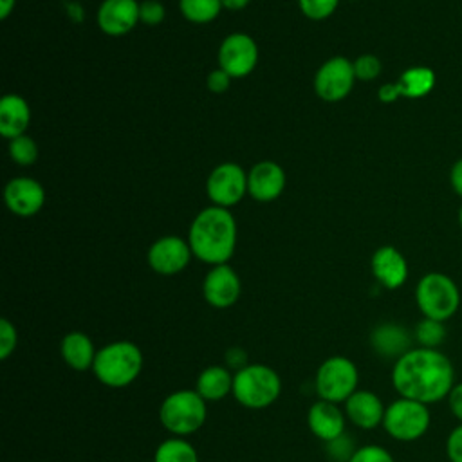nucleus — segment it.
Masks as SVG:
<instances>
[{
    "mask_svg": "<svg viewBox=\"0 0 462 462\" xmlns=\"http://www.w3.org/2000/svg\"><path fill=\"white\" fill-rule=\"evenodd\" d=\"M242 292V283L240 276L236 271L227 265H213L202 282V296L208 305L213 309H229L233 307Z\"/></svg>",
    "mask_w": 462,
    "mask_h": 462,
    "instance_id": "obj_13",
    "label": "nucleus"
},
{
    "mask_svg": "<svg viewBox=\"0 0 462 462\" xmlns=\"http://www.w3.org/2000/svg\"><path fill=\"white\" fill-rule=\"evenodd\" d=\"M153 462H199V453L186 437H170L155 448Z\"/></svg>",
    "mask_w": 462,
    "mask_h": 462,
    "instance_id": "obj_25",
    "label": "nucleus"
},
{
    "mask_svg": "<svg viewBox=\"0 0 462 462\" xmlns=\"http://www.w3.org/2000/svg\"><path fill=\"white\" fill-rule=\"evenodd\" d=\"M18 345V332L14 323H11L7 318L0 319V359L5 361L9 356L16 350Z\"/></svg>",
    "mask_w": 462,
    "mask_h": 462,
    "instance_id": "obj_34",
    "label": "nucleus"
},
{
    "mask_svg": "<svg viewBox=\"0 0 462 462\" xmlns=\"http://www.w3.org/2000/svg\"><path fill=\"white\" fill-rule=\"evenodd\" d=\"M60 354L69 368L76 372H85V370H92L97 350L92 339L85 332L72 330L61 337Z\"/></svg>",
    "mask_w": 462,
    "mask_h": 462,
    "instance_id": "obj_21",
    "label": "nucleus"
},
{
    "mask_svg": "<svg viewBox=\"0 0 462 462\" xmlns=\"http://www.w3.org/2000/svg\"><path fill=\"white\" fill-rule=\"evenodd\" d=\"M343 404L345 415L354 426L361 430H375L377 426H383L386 406L375 392L357 388Z\"/></svg>",
    "mask_w": 462,
    "mask_h": 462,
    "instance_id": "obj_18",
    "label": "nucleus"
},
{
    "mask_svg": "<svg viewBox=\"0 0 462 462\" xmlns=\"http://www.w3.org/2000/svg\"><path fill=\"white\" fill-rule=\"evenodd\" d=\"M392 386L399 397L435 404L448 397L457 383L455 366L440 348L413 346L393 361Z\"/></svg>",
    "mask_w": 462,
    "mask_h": 462,
    "instance_id": "obj_1",
    "label": "nucleus"
},
{
    "mask_svg": "<svg viewBox=\"0 0 462 462\" xmlns=\"http://www.w3.org/2000/svg\"><path fill=\"white\" fill-rule=\"evenodd\" d=\"M449 184H451L453 191L458 197H462V157L458 161H455L449 170Z\"/></svg>",
    "mask_w": 462,
    "mask_h": 462,
    "instance_id": "obj_40",
    "label": "nucleus"
},
{
    "mask_svg": "<svg viewBox=\"0 0 462 462\" xmlns=\"http://www.w3.org/2000/svg\"><path fill=\"white\" fill-rule=\"evenodd\" d=\"M370 269L377 283L388 291H395L408 280V262L393 245L375 249L370 258Z\"/></svg>",
    "mask_w": 462,
    "mask_h": 462,
    "instance_id": "obj_17",
    "label": "nucleus"
},
{
    "mask_svg": "<svg viewBox=\"0 0 462 462\" xmlns=\"http://www.w3.org/2000/svg\"><path fill=\"white\" fill-rule=\"evenodd\" d=\"M31 123L29 103L18 94H5L0 99V134L5 139L23 135Z\"/></svg>",
    "mask_w": 462,
    "mask_h": 462,
    "instance_id": "obj_22",
    "label": "nucleus"
},
{
    "mask_svg": "<svg viewBox=\"0 0 462 462\" xmlns=\"http://www.w3.org/2000/svg\"><path fill=\"white\" fill-rule=\"evenodd\" d=\"M166 18V9L164 4L159 0H143L139 2V22L148 25V27H155L159 23H162Z\"/></svg>",
    "mask_w": 462,
    "mask_h": 462,
    "instance_id": "obj_33",
    "label": "nucleus"
},
{
    "mask_svg": "<svg viewBox=\"0 0 462 462\" xmlns=\"http://www.w3.org/2000/svg\"><path fill=\"white\" fill-rule=\"evenodd\" d=\"M446 457L449 462H462V422H458L446 437Z\"/></svg>",
    "mask_w": 462,
    "mask_h": 462,
    "instance_id": "obj_35",
    "label": "nucleus"
},
{
    "mask_svg": "<svg viewBox=\"0 0 462 462\" xmlns=\"http://www.w3.org/2000/svg\"><path fill=\"white\" fill-rule=\"evenodd\" d=\"M307 424L316 439L330 442L345 433L346 415L336 402L318 399L307 411Z\"/></svg>",
    "mask_w": 462,
    "mask_h": 462,
    "instance_id": "obj_20",
    "label": "nucleus"
},
{
    "mask_svg": "<svg viewBox=\"0 0 462 462\" xmlns=\"http://www.w3.org/2000/svg\"><path fill=\"white\" fill-rule=\"evenodd\" d=\"M208 417V404L195 390H177L164 397L159 406V420L173 437L197 433Z\"/></svg>",
    "mask_w": 462,
    "mask_h": 462,
    "instance_id": "obj_5",
    "label": "nucleus"
},
{
    "mask_svg": "<svg viewBox=\"0 0 462 462\" xmlns=\"http://www.w3.org/2000/svg\"><path fill=\"white\" fill-rule=\"evenodd\" d=\"M413 341L417 343V346H424V348H439L444 341H446V323L439 321V319H431V318H422L415 323L413 330Z\"/></svg>",
    "mask_w": 462,
    "mask_h": 462,
    "instance_id": "obj_27",
    "label": "nucleus"
},
{
    "mask_svg": "<svg viewBox=\"0 0 462 462\" xmlns=\"http://www.w3.org/2000/svg\"><path fill=\"white\" fill-rule=\"evenodd\" d=\"M191 256L193 253L188 240L175 235H166L157 238L150 245L146 254L148 265L152 267V271L162 276H173L184 271Z\"/></svg>",
    "mask_w": 462,
    "mask_h": 462,
    "instance_id": "obj_12",
    "label": "nucleus"
},
{
    "mask_svg": "<svg viewBox=\"0 0 462 462\" xmlns=\"http://www.w3.org/2000/svg\"><path fill=\"white\" fill-rule=\"evenodd\" d=\"M235 401L249 410H265L274 404L282 393L278 372L262 363H249L233 377Z\"/></svg>",
    "mask_w": 462,
    "mask_h": 462,
    "instance_id": "obj_4",
    "label": "nucleus"
},
{
    "mask_svg": "<svg viewBox=\"0 0 462 462\" xmlns=\"http://www.w3.org/2000/svg\"><path fill=\"white\" fill-rule=\"evenodd\" d=\"M218 67L233 79L249 76L258 63V45L245 32L227 34L218 47Z\"/></svg>",
    "mask_w": 462,
    "mask_h": 462,
    "instance_id": "obj_11",
    "label": "nucleus"
},
{
    "mask_svg": "<svg viewBox=\"0 0 462 462\" xmlns=\"http://www.w3.org/2000/svg\"><path fill=\"white\" fill-rule=\"evenodd\" d=\"M233 377L235 372L226 365H209L197 375L193 390L206 402H217L233 392Z\"/></svg>",
    "mask_w": 462,
    "mask_h": 462,
    "instance_id": "obj_23",
    "label": "nucleus"
},
{
    "mask_svg": "<svg viewBox=\"0 0 462 462\" xmlns=\"http://www.w3.org/2000/svg\"><path fill=\"white\" fill-rule=\"evenodd\" d=\"M206 193L213 206L229 209L247 193V173L236 162H222L215 166L206 180Z\"/></svg>",
    "mask_w": 462,
    "mask_h": 462,
    "instance_id": "obj_9",
    "label": "nucleus"
},
{
    "mask_svg": "<svg viewBox=\"0 0 462 462\" xmlns=\"http://www.w3.org/2000/svg\"><path fill=\"white\" fill-rule=\"evenodd\" d=\"M448 401V408L451 411V415L462 422V381L460 383H455V386L451 388V392L448 393L446 397Z\"/></svg>",
    "mask_w": 462,
    "mask_h": 462,
    "instance_id": "obj_38",
    "label": "nucleus"
},
{
    "mask_svg": "<svg viewBox=\"0 0 462 462\" xmlns=\"http://www.w3.org/2000/svg\"><path fill=\"white\" fill-rule=\"evenodd\" d=\"M314 388L319 399L345 402L359 388V370L346 356H330L316 370Z\"/></svg>",
    "mask_w": 462,
    "mask_h": 462,
    "instance_id": "obj_8",
    "label": "nucleus"
},
{
    "mask_svg": "<svg viewBox=\"0 0 462 462\" xmlns=\"http://www.w3.org/2000/svg\"><path fill=\"white\" fill-rule=\"evenodd\" d=\"M143 366V350L134 341L119 339L106 343L97 350L92 374L108 388H125L141 375Z\"/></svg>",
    "mask_w": 462,
    "mask_h": 462,
    "instance_id": "obj_3",
    "label": "nucleus"
},
{
    "mask_svg": "<svg viewBox=\"0 0 462 462\" xmlns=\"http://www.w3.org/2000/svg\"><path fill=\"white\" fill-rule=\"evenodd\" d=\"M356 444L352 440V437H348L346 433H343L341 437L330 440V442H325V451H327V457L334 462H348L352 458V455L356 453Z\"/></svg>",
    "mask_w": 462,
    "mask_h": 462,
    "instance_id": "obj_31",
    "label": "nucleus"
},
{
    "mask_svg": "<svg viewBox=\"0 0 462 462\" xmlns=\"http://www.w3.org/2000/svg\"><path fill=\"white\" fill-rule=\"evenodd\" d=\"M4 200L11 213L32 217L45 204V189L32 177H14L4 188Z\"/></svg>",
    "mask_w": 462,
    "mask_h": 462,
    "instance_id": "obj_14",
    "label": "nucleus"
},
{
    "mask_svg": "<svg viewBox=\"0 0 462 462\" xmlns=\"http://www.w3.org/2000/svg\"><path fill=\"white\" fill-rule=\"evenodd\" d=\"M224 361H226V366L233 372H238L242 370L244 366H247V352L242 348V346H231L226 350L224 354Z\"/></svg>",
    "mask_w": 462,
    "mask_h": 462,
    "instance_id": "obj_37",
    "label": "nucleus"
},
{
    "mask_svg": "<svg viewBox=\"0 0 462 462\" xmlns=\"http://www.w3.org/2000/svg\"><path fill=\"white\" fill-rule=\"evenodd\" d=\"M352 63H354L356 79H361V81H374L375 78H379L383 70V63L375 54H361Z\"/></svg>",
    "mask_w": 462,
    "mask_h": 462,
    "instance_id": "obj_30",
    "label": "nucleus"
},
{
    "mask_svg": "<svg viewBox=\"0 0 462 462\" xmlns=\"http://www.w3.org/2000/svg\"><path fill=\"white\" fill-rule=\"evenodd\" d=\"M337 4L339 0H298V7L303 16L316 22L328 18L336 11Z\"/></svg>",
    "mask_w": 462,
    "mask_h": 462,
    "instance_id": "obj_29",
    "label": "nucleus"
},
{
    "mask_svg": "<svg viewBox=\"0 0 462 462\" xmlns=\"http://www.w3.org/2000/svg\"><path fill=\"white\" fill-rule=\"evenodd\" d=\"M415 303L422 318L446 323L460 307V289L455 280L444 273H426L415 285Z\"/></svg>",
    "mask_w": 462,
    "mask_h": 462,
    "instance_id": "obj_6",
    "label": "nucleus"
},
{
    "mask_svg": "<svg viewBox=\"0 0 462 462\" xmlns=\"http://www.w3.org/2000/svg\"><path fill=\"white\" fill-rule=\"evenodd\" d=\"M401 92V97L419 99L428 96L435 87V72L430 67L417 65L406 69L395 81Z\"/></svg>",
    "mask_w": 462,
    "mask_h": 462,
    "instance_id": "obj_24",
    "label": "nucleus"
},
{
    "mask_svg": "<svg viewBox=\"0 0 462 462\" xmlns=\"http://www.w3.org/2000/svg\"><path fill=\"white\" fill-rule=\"evenodd\" d=\"M231 76L224 70V69H213L209 74H208V78H206V85H208V88L213 92V94H224L227 88H229V85H231Z\"/></svg>",
    "mask_w": 462,
    "mask_h": 462,
    "instance_id": "obj_36",
    "label": "nucleus"
},
{
    "mask_svg": "<svg viewBox=\"0 0 462 462\" xmlns=\"http://www.w3.org/2000/svg\"><path fill=\"white\" fill-rule=\"evenodd\" d=\"M179 9L188 22L202 25V23L213 22L220 14L222 2L220 0H179Z\"/></svg>",
    "mask_w": 462,
    "mask_h": 462,
    "instance_id": "obj_26",
    "label": "nucleus"
},
{
    "mask_svg": "<svg viewBox=\"0 0 462 462\" xmlns=\"http://www.w3.org/2000/svg\"><path fill=\"white\" fill-rule=\"evenodd\" d=\"M356 83L354 63L345 56L328 58L316 70L314 92L319 99L336 103L345 99Z\"/></svg>",
    "mask_w": 462,
    "mask_h": 462,
    "instance_id": "obj_10",
    "label": "nucleus"
},
{
    "mask_svg": "<svg viewBox=\"0 0 462 462\" xmlns=\"http://www.w3.org/2000/svg\"><path fill=\"white\" fill-rule=\"evenodd\" d=\"M97 27L108 36H125L139 22L137 0H103L96 13Z\"/></svg>",
    "mask_w": 462,
    "mask_h": 462,
    "instance_id": "obj_15",
    "label": "nucleus"
},
{
    "mask_svg": "<svg viewBox=\"0 0 462 462\" xmlns=\"http://www.w3.org/2000/svg\"><path fill=\"white\" fill-rule=\"evenodd\" d=\"M16 5V0H0V18L5 20Z\"/></svg>",
    "mask_w": 462,
    "mask_h": 462,
    "instance_id": "obj_42",
    "label": "nucleus"
},
{
    "mask_svg": "<svg viewBox=\"0 0 462 462\" xmlns=\"http://www.w3.org/2000/svg\"><path fill=\"white\" fill-rule=\"evenodd\" d=\"M9 157L13 162L20 166H31L38 159V144L32 137L27 134L18 135L14 139H9Z\"/></svg>",
    "mask_w": 462,
    "mask_h": 462,
    "instance_id": "obj_28",
    "label": "nucleus"
},
{
    "mask_svg": "<svg viewBox=\"0 0 462 462\" xmlns=\"http://www.w3.org/2000/svg\"><path fill=\"white\" fill-rule=\"evenodd\" d=\"M458 224H460V227H462V206H460V209H458Z\"/></svg>",
    "mask_w": 462,
    "mask_h": 462,
    "instance_id": "obj_43",
    "label": "nucleus"
},
{
    "mask_svg": "<svg viewBox=\"0 0 462 462\" xmlns=\"http://www.w3.org/2000/svg\"><path fill=\"white\" fill-rule=\"evenodd\" d=\"M348 462H395L393 455L379 444H365L356 449Z\"/></svg>",
    "mask_w": 462,
    "mask_h": 462,
    "instance_id": "obj_32",
    "label": "nucleus"
},
{
    "mask_svg": "<svg viewBox=\"0 0 462 462\" xmlns=\"http://www.w3.org/2000/svg\"><path fill=\"white\" fill-rule=\"evenodd\" d=\"M368 341L377 356L393 361L404 356L410 348H413L415 343L413 334L406 327L393 321L375 325L368 336Z\"/></svg>",
    "mask_w": 462,
    "mask_h": 462,
    "instance_id": "obj_19",
    "label": "nucleus"
},
{
    "mask_svg": "<svg viewBox=\"0 0 462 462\" xmlns=\"http://www.w3.org/2000/svg\"><path fill=\"white\" fill-rule=\"evenodd\" d=\"M188 244L197 260L211 267L227 263L236 247L235 217L226 208H204L189 226Z\"/></svg>",
    "mask_w": 462,
    "mask_h": 462,
    "instance_id": "obj_2",
    "label": "nucleus"
},
{
    "mask_svg": "<svg viewBox=\"0 0 462 462\" xmlns=\"http://www.w3.org/2000/svg\"><path fill=\"white\" fill-rule=\"evenodd\" d=\"M377 97L381 103H393L401 97V92H399V87L397 83H384L379 87L377 90Z\"/></svg>",
    "mask_w": 462,
    "mask_h": 462,
    "instance_id": "obj_39",
    "label": "nucleus"
},
{
    "mask_svg": "<svg viewBox=\"0 0 462 462\" xmlns=\"http://www.w3.org/2000/svg\"><path fill=\"white\" fill-rule=\"evenodd\" d=\"M431 426L430 406L413 399L397 397L386 404L383 428L393 440L415 442L422 439Z\"/></svg>",
    "mask_w": 462,
    "mask_h": 462,
    "instance_id": "obj_7",
    "label": "nucleus"
},
{
    "mask_svg": "<svg viewBox=\"0 0 462 462\" xmlns=\"http://www.w3.org/2000/svg\"><path fill=\"white\" fill-rule=\"evenodd\" d=\"M285 188V171L274 161H260L247 171V195L258 202L276 200Z\"/></svg>",
    "mask_w": 462,
    "mask_h": 462,
    "instance_id": "obj_16",
    "label": "nucleus"
},
{
    "mask_svg": "<svg viewBox=\"0 0 462 462\" xmlns=\"http://www.w3.org/2000/svg\"><path fill=\"white\" fill-rule=\"evenodd\" d=\"M222 2V9L227 11H242L249 5L251 0H220Z\"/></svg>",
    "mask_w": 462,
    "mask_h": 462,
    "instance_id": "obj_41",
    "label": "nucleus"
}]
</instances>
